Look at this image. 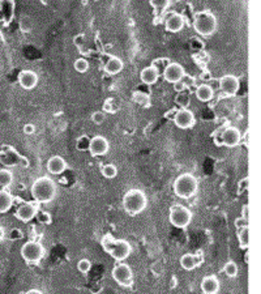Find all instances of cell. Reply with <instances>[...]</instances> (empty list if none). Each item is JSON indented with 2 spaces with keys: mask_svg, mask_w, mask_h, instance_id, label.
I'll use <instances>...</instances> for the list:
<instances>
[{
  "mask_svg": "<svg viewBox=\"0 0 261 294\" xmlns=\"http://www.w3.org/2000/svg\"><path fill=\"white\" fill-rule=\"evenodd\" d=\"M38 212V203L37 202H28L24 203L17 208L16 210L15 217L17 220L22 221V222H30L33 220L36 214Z\"/></svg>",
  "mask_w": 261,
  "mask_h": 294,
  "instance_id": "14",
  "label": "cell"
},
{
  "mask_svg": "<svg viewBox=\"0 0 261 294\" xmlns=\"http://www.w3.org/2000/svg\"><path fill=\"white\" fill-rule=\"evenodd\" d=\"M240 140H242V133L236 127H226L222 131L221 135V143L222 145L228 148H234L239 145Z\"/></svg>",
  "mask_w": 261,
  "mask_h": 294,
  "instance_id": "15",
  "label": "cell"
},
{
  "mask_svg": "<svg viewBox=\"0 0 261 294\" xmlns=\"http://www.w3.org/2000/svg\"><path fill=\"white\" fill-rule=\"evenodd\" d=\"M220 89L224 96L234 97L239 90V79L234 75H224L220 79Z\"/></svg>",
  "mask_w": 261,
  "mask_h": 294,
  "instance_id": "13",
  "label": "cell"
},
{
  "mask_svg": "<svg viewBox=\"0 0 261 294\" xmlns=\"http://www.w3.org/2000/svg\"><path fill=\"white\" fill-rule=\"evenodd\" d=\"M101 173L105 178L107 179H114L115 176L118 175V168L112 164H107V165L102 166V169H101Z\"/></svg>",
  "mask_w": 261,
  "mask_h": 294,
  "instance_id": "28",
  "label": "cell"
},
{
  "mask_svg": "<svg viewBox=\"0 0 261 294\" xmlns=\"http://www.w3.org/2000/svg\"><path fill=\"white\" fill-rule=\"evenodd\" d=\"M74 67H75V70L77 71L78 74H85V72H88L89 67H90V66H89V62L86 60V59H85V58H78V59H76V60H75Z\"/></svg>",
  "mask_w": 261,
  "mask_h": 294,
  "instance_id": "32",
  "label": "cell"
},
{
  "mask_svg": "<svg viewBox=\"0 0 261 294\" xmlns=\"http://www.w3.org/2000/svg\"><path fill=\"white\" fill-rule=\"evenodd\" d=\"M234 224H235V228L239 230V229L244 228V226L248 225V220H246L244 217H239V218H236V220L234 221Z\"/></svg>",
  "mask_w": 261,
  "mask_h": 294,
  "instance_id": "37",
  "label": "cell"
},
{
  "mask_svg": "<svg viewBox=\"0 0 261 294\" xmlns=\"http://www.w3.org/2000/svg\"><path fill=\"white\" fill-rule=\"evenodd\" d=\"M132 99L133 102H136L143 107H148L150 105V96L145 92H135L132 94Z\"/></svg>",
  "mask_w": 261,
  "mask_h": 294,
  "instance_id": "26",
  "label": "cell"
},
{
  "mask_svg": "<svg viewBox=\"0 0 261 294\" xmlns=\"http://www.w3.org/2000/svg\"><path fill=\"white\" fill-rule=\"evenodd\" d=\"M19 84L22 89H26V90H30V89H34L38 84V75L34 72V71L30 70H24L19 74Z\"/></svg>",
  "mask_w": 261,
  "mask_h": 294,
  "instance_id": "16",
  "label": "cell"
},
{
  "mask_svg": "<svg viewBox=\"0 0 261 294\" xmlns=\"http://www.w3.org/2000/svg\"><path fill=\"white\" fill-rule=\"evenodd\" d=\"M36 132V126L32 125V123H28V125L24 126V133L25 135H33Z\"/></svg>",
  "mask_w": 261,
  "mask_h": 294,
  "instance_id": "40",
  "label": "cell"
},
{
  "mask_svg": "<svg viewBox=\"0 0 261 294\" xmlns=\"http://www.w3.org/2000/svg\"><path fill=\"white\" fill-rule=\"evenodd\" d=\"M159 78L158 71L155 70L154 67H145L140 74V79L145 85H153L157 83Z\"/></svg>",
  "mask_w": 261,
  "mask_h": 294,
  "instance_id": "22",
  "label": "cell"
},
{
  "mask_svg": "<svg viewBox=\"0 0 261 294\" xmlns=\"http://www.w3.org/2000/svg\"><path fill=\"white\" fill-rule=\"evenodd\" d=\"M202 261H204V256L201 255V251H199L197 254H184L181 257L182 268L186 271H192V269L197 268Z\"/></svg>",
  "mask_w": 261,
  "mask_h": 294,
  "instance_id": "18",
  "label": "cell"
},
{
  "mask_svg": "<svg viewBox=\"0 0 261 294\" xmlns=\"http://www.w3.org/2000/svg\"><path fill=\"white\" fill-rule=\"evenodd\" d=\"M4 237H5V232H4V229L0 226V241H3Z\"/></svg>",
  "mask_w": 261,
  "mask_h": 294,
  "instance_id": "43",
  "label": "cell"
},
{
  "mask_svg": "<svg viewBox=\"0 0 261 294\" xmlns=\"http://www.w3.org/2000/svg\"><path fill=\"white\" fill-rule=\"evenodd\" d=\"M47 170L50 174L59 175L67 170V162L62 156H52L47 161Z\"/></svg>",
  "mask_w": 261,
  "mask_h": 294,
  "instance_id": "19",
  "label": "cell"
},
{
  "mask_svg": "<svg viewBox=\"0 0 261 294\" xmlns=\"http://www.w3.org/2000/svg\"><path fill=\"white\" fill-rule=\"evenodd\" d=\"M0 162L5 166H24L28 168L29 166V161L28 158L22 157L19 152L13 149L12 147H3L1 152H0Z\"/></svg>",
  "mask_w": 261,
  "mask_h": 294,
  "instance_id": "8",
  "label": "cell"
},
{
  "mask_svg": "<svg viewBox=\"0 0 261 294\" xmlns=\"http://www.w3.org/2000/svg\"><path fill=\"white\" fill-rule=\"evenodd\" d=\"M174 90H175V92H178V93H182V92H184V90H186V89H187V86H186V84H184L183 81H177V83H174Z\"/></svg>",
  "mask_w": 261,
  "mask_h": 294,
  "instance_id": "39",
  "label": "cell"
},
{
  "mask_svg": "<svg viewBox=\"0 0 261 294\" xmlns=\"http://www.w3.org/2000/svg\"><path fill=\"white\" fill-rule=\"evenodd\" d=\"M224 127H221V128H218L217 131H216V132H213L214 143L217 144L218 147H220V145H222V143H221V135H222V131H224Z\"/></svg>",
  "mask_w": 261,
  "mask_h": 294,
  "instance_id": "38",
  "label": "cell"
},
{
  "mask_svg": "<svg viewBox=\"0 0 261 294\" xmlns=\"http://www.w3.org/2000/svg\"><path fill=\"white\" fill-rule=\"evenodd\" d=\"M77 269L81 273L86 275V273L92 269V263H90L89 259H81V260L77 263Z\"/></svg>",
  "mask_w": 261,
  "mask_h": 294,
  "instance_id": "34",
  "label": "cell"
},
{
  "mask_svg": "<svg viewBox=\"0 0 261 294\" xmlns=\"http://www.w3.org/2000/svg\"><path fill=\"white\" fill-rule=\"evenodd\" d=\"M112 279L123 288H131L133 285V272L131 267L125 263H119L112 268Z\"/></svg>",
  "mask_w": 261,
  "mask_h": 294,
  "instance_id": "9",
  "label": "cell"
},
{
  "mask_svg": "<svg viewBox=\"0 0 261 294\" xmlns=\"http://www.w3.org/2000/svg\"><path fill=\"white\" fill-rule=\"evenodd\" d=\"M148 206V199L145 192L139 188H131L125 192L123 198V208L129 216H137L143 210H145Z\"/></svg>",
  "mask_w": 261,
  "mask_h": 294,
  "instance_id": "3",
  "label": "cell"
},
{
  "mask_svg": "<svg viewBox=\"0 0 261 294\" xmlns=\"http://www.w3.org/2000/svg\"><path fill=\"white\" fill-rule=\"evenodd\" d=\"M21 256L26 263H39L44 256V249L37 241H29L21 247Z\"/></svg>",
  "mask_w": 261,
  "mask_h": 294,
  "instance_id": "7",
  "label": "cell"
},
{
  "mask_svg": "<svg viewBox=\"0 0 261 294\" xmlns=\"http://www.w3.org/2000/svg\"><path fill=\"white\" fill-rule=\"evenodd\" d=\"M238 239H239L240 249L247 250L250 246V226L248 225L238 230Z\"/></svg>",
  "mask_w": 261,
  "mask_h": 294,
  "instance_id": "25",
  "label": "cell"
},
{
  "mask_svg": "<svg viewBox=\"0 0 261 294\" xmlns=\"http://www.w3.org/2000/svg\"><path fill=\"white\" fill-rule=\"evenodd\" d=\"M224 272L226 273V276L230 277V279L236 277V276H238V265H236L235 261H227L224 267Z\"/></svg>",
  "mask_w": 261,
  "mask_h": 294,
  "instance_id": "31",
  "label": "cell"
},
{
  "mask_svg": "<svg viewBox=\"0 0 261 294\" xmlns=\"http://www.w3.org/2000/svg\"><path fill=\"white\" fill-rule=\"evenodd\" d=\"M217 17L210 11H200L193 17V29L202 37L213 36L217 30Z\"/></svg>",
  "mask_w": 261,
  "mask_h": 294,
  "instance_id": "5",
  "label": "cell"
},
{
  "mask_svg": "<svg viewBox=\"0 0 261 294\" xmlns=\"http://www.w3.org/2000/svg\"><path fill=\"white\" fill-rule=\"evenodd\" d=\"M124 68V63L118 56H110V59L107 60L105 64V71L109 75H118Z\"/></svg>",
  "mask_w": 261,
  "mask_h": 294,
  "instance_id": "21",
  "label": "cell"
},
{
  "mask_svg": "<svg viewBox=\"0 0 261 294\" xmlns=\"http://www.w3.org/2000/svg\"><path fill=\"white\" fill-rule=\"evenodd\" d=\"M89 153L93 157H98V156L107 155V152L110 151V143L106 137L103 136H94L89 140Z\"/></svg>",
  "mask_w": 261,
  "mask_h": 294,
  "instance_id": "10",
  "label": "cell"
},
{
  "mask_svg": "<svg viewBox=\"0 0 261 294\" xmlns=\"http://www.w3.org/2000/svg\"><path fill=\"white\" fill-rule=\"evenodd\" d=\"M25 294H43V293H42L39 289H30V291L26 292Z\"/></svg>",
  "mask_w": 261,
  "mask_h": 294,
  "instance_id": "42",
  "label": "cell"
},
{
  "mask_svg": "<svg viewBox=\"0 0 261 294\" xmlns=\"http://www.w3.org/2000/svg\"><path fill=\"white\" fill-rule=\"evenodd\" d=\"M192 212L188 210L187 207L184 206H174L170 208V216L169 220L173 226L179 229L187 228L188 225L191 224L192 221Z\"/></svg>",
  "mask_w": 261,
  "mask_h": 294,
  "instance_id": "6",
  "label": "cell"
},
{
  "mask_svg": "<svg viewBox=\"0 0 261 294\" xmlns=\"http://www.w3.org/2000/svg\"><path fill=\"white\" fill-rule=\"evenodd\" d=\"M171 0H149V4L154 8L155 11H165L169 7Z\"/></svg>",
  "mask_w": 261,
  "mask_h": 294,
  "instance_id": "33",
  "label": "cell"
},
{
  "mask_svg": "<svg viewBox=\"0 0 261 294\" xmlns=\"http://www.w3.org/2000/svg\"><path fill=\"white\" fill-rule=\"evenodd\" d=\"M196 97L201 102H208L214 97L213 88L208 84H201L196 88Z\"/></svg>",
  "mask_w": 261,
  "mask_h": 294,
  "instance_id": "23",
  "label": "cell"
},
{
  "mask_svg": "<svg viewBox=\"0 0 261 294\" xmlns=\"http://www.w3.org/2000/svg\"><path fill=\"white\" fill-rule=\"evenodd\" d=\"M199 188V182L193 174L183 173L174 182V192L178 198L191 199L196 195Z\"/></svg>",
  "mask_w": 261,
  "mask_h": 294,
  "instance_id": "4",
  "label": "cell"
},
{
  "mask_svg": "<svg viewBox=\"0 0 261 294\" xmlns=\"http://www.w3.org/2000/svg\"><path fill=\"white\" fill-rule=\"evenodd\" d=\"M13 206V196L5 190H0V213H5Z\"/></svg>",
  "mask_w": 261,
  "mask_h": 294,
  "instance_id": "24",
  "label": "cell"
},
{
  "mask_svg": "<svg viewBox=\"0 0 261 294\" xmlns=\"http://www.w3.org/2000/svg\"><path fill=\"white\" fill-rule=\"evenodd\" d=\"M174 123L177 127L182 129L192 128L196 123L195 114L188 109H179L174 115Z\"/></svg>",
  "mask_w": 261,
  "mask_h": 294,
  "instance_id": "12",
  "label": "cell"
},
{
  "mask_svg": "<svg viewBox=\"0 0 261 294\" xmlns=\"http://www.w3.org/2000/svg\"><path fill=\"white\" fill-rule=\"evenodd\" d=\"M101 245H102L103 250L106 251L107 254H110L115 260H125L132 252V247L129 242L124 239H114L112 235L110 234H106L103 237Z\"/></svg>",
  "mask_w": 261,
  "mask_h": 294,
  "instance_id": "2",
  "label": "cell"
},
{
  "mask_svg": "<svg viewBox=\"0 0 261 294\" xmlns=\"http://www.w3.org/2000/svg\"><path fill=\"white\" fill-rule=\"evenodd\" d=\"M189 102H191L189 94L186 92L178 93V96L175 97V103H177L178 106L181 107V109H187V107L189 106Z\"/></svg>",
  "mask_w": 261,
  "mask_h": 294,
  "instance_id": "30",
  "label": "cell"
},
{
  "mask_svg": "<svg viewBox=\"0 0 261 294\" xmlns=\"http://www.w3.org/2000/svg\"><path fill=\"white\" fill-rule=\"evenodd\" d=\"M105 119H106V115H105V113H103V111H96V113H93L92 121L94 125H97V126L102 125L103 122H105Z\"/></svg>",
  "mask_w": 261,
  "mask_h": 294,
  "instance_id": "36",
  "label": "cell"
},
{
  "mask_svg": "<svg viewBox=\"0 0 261 294\" xmlns=\"http://www.w3.org/2000/svg\"><path fill=\"white\" fill-rule=\"evenodd\" d=\"M186 25V20H184L183 15L174 12L171 15L167 16V19L165 21V28L170 33H179Z\"/></svg>",
  "mask_w": 261,
  "mask_h": 294,
  "instance_id": "17",
  "label": "cell"
},
{
  "mask_svg": "<svg viewBox=\"0 0 261 294\" xmlns=\"http://www.w3.org/2000/svg\"><path fill=\"white\" fill-rule=\"evenodd\" d=\"M248 255H250V252L247 251L246 255H244V261H246V263H248Z\"/></svg>",
  "mask_w": 261,
  "mask_h": 294,
  "instance_id": "44",
  "label": "cell"
},
{
  "mask_svg": "<svg viewBox=\"0 0 261 294\" xmlns=\"http://www.w3.org/2000/svg\"><path fill=\"white\" fill-rule=\"evenodd\" d=\"M162 75H163L165 81H167L170 84H174L177 81H181L186 76V70L181 63L170 62L169 66L166 67Z\"/></svg>",
  "mask_w": 261,
  "mask_h": 294,
  "instance_id": "11",
  "label": "cell"
},
{
  "mask_svg": "<svg viewBox=\"0 0 261 294\" xmlns=\"http://www.w3.org/2000/svg\"><path fill=\"white\" fill-rule=\"evenodd\" d=\"M201 291L204 294H217L220 291V280L217 276H205L201 281Z\"/></svg>",
  "mask_w": 261,
  "mask_h": 294,
  "instance_id": "20",
  "label": "cell"
},
{
  "mask_svg": "<svg viewBox=\"0 0 261 294\" xmlns=\"http://www.w3.org/2000/svg\"><path fill=\"white\" fill-rule=\"evenodd\" d=\"M36 217H37V220L39 221L40 224H44V225H50L51 224V216L48 213H46V212H39L38 210L37 214H36Z\"/></svg>",
  "mask_w": 261,
  "mask_h": 294,
  "instance_id": "35",
  "label": "cell"
},
{
  "mask_svg": "<svg viewBox=\"0 0 261 294\" xmlns=\"http://www.w3.org/2000/svg\"><path fill=\"white\" fill-rule=\"evenodd\" d=\"M13 182V174L8 169H0V187H9Z\"/></svg>",
  "mask_w": 261,
  "mask_h": 294,
  "instance_id": "27",
  "label": "cell"
},
{
  "mask_svg": "<svg viewBox=\"0 0 261 294\" xmlns=\"http://www.w3.org/2000/svg\"><path fill=\"white\" fill-rule=\"evenodd\" d=\"M248 212H250V206H248V204H244L242 208V217H244L246 220H248V216H250Z\"/></svg>",
  "mask_w": 261,
  "mask_h": 294,
  "instance_id": "41",
  "label": "cell"
},
{
  "mask_svg": "<svg viewBox=\"0 0 261 294\" xmlns=\"http://www.w3.org/2000/svg\"><path fill=\"white\" fill-rule=\"evenodd\" d=\"M171 62L169 58H157L153 60V63H151L150 66L154 67L155 70L158 71L159 76H161L162 74H163V71H165V68L167 66H169V63Z\"/></svg>",
  "mask_w": 261,
  "mask_h": 294,
  "instance_id": "29",
  "label": "cell"
},
{
  "mask_svg": "<svg viewBox=\"0 0 261 294\" xmlns=\"http://www.w3.org/2000/svg\"><path fill=\"white\" fill-rule=\"evenodd\" d=\"M58 187H56L55 180L51 179L50 176H40L34 180L32 186V196L37 203H50L56 198Z\"/></svg>",
  "mask_w": 261,
  "mask_h": 294,
  "instance_id": "1",
  "label": "cell"
}]
</instances>
